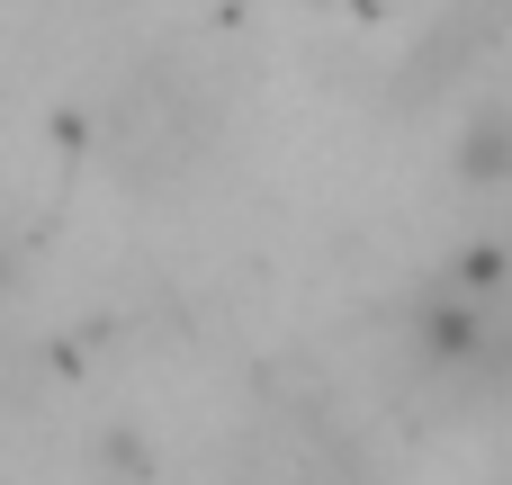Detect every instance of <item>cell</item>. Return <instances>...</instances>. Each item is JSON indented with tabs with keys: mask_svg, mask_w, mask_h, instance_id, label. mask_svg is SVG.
<instances>
[{
	"mask_svg": "<svg viewBox=\"0 0 512 485\" xmlns=\"http://www.w3.org/2000/svg\"><path fill=\"white\" fill-rule=\"evenodd\" d=\"M459 162H468V180H512V117H477Z\"/></svg>",
	"mask_w": 512,
	"mask_h": 485,
	"instance_id": "1",
	"label": "cell"
}]
</instances>
